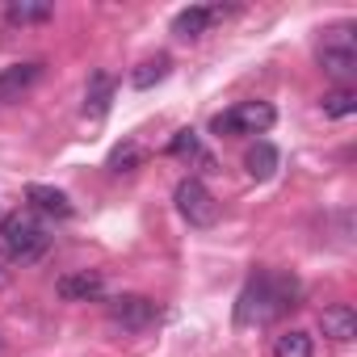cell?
I'll return each instance as SVG.
<instances>
[{"label": "cell", "mask_w": 357, "mask_h": 357, "mask_svg": "<svg viewBox=\"0 0 357 357\" xmlns=\"http://www.w3.org/2000/svg\"><path fill=\"white\" fill-rule=\"evenodd\" d=\"M26 198L34 202V211L51 215V219H72V202H68V194L55 190V185H30Z\"/></svg>", "instance_id": "obj_13"}, {"label": "cell", "mask_w": 357, "mask_h": 357, "mask_svg": "<svg viewBox=\"0 0 357 357\" xmlns=\"http://www.w3.org/2000/svg\"><path fill=\"white\" fill-rule=\"evenodd\" d=\"M319 68L340 84L349 89V80L357 76V38H353V26H332L324 30V43H319Z\"/></svg>", "instance_id": "obj_3"}, {"label": "cell", "mask_w": 357, "mask_h": 357, "mask_svg": "<svg viewBox=\"0 0 357 357\" xmlns=\"http://www.w3.org/2000/svg\"><path fill=\"white\" fill-rule=\"evenodd\" d=\"M5 17L13 26H38V22H51L55 17V5H34V0H9L5 5Z\"/></svg>", "instance_id": "obj_15"}, {"label": "cell", "mask_w": 357, "mask_h": 357, "mask_svg": "<svg viewBox=\"0 0 357 357\" xmlns=\"http://www.w3.org/2000/svg\"><path fill=\"white\" fill-rule=\"evenodd\" d=\"M324 114L328 118H353L357 114V93L353 89H332V93H324Z\"/></svg>", "instance_id": "obj_19"}, {"label": "cell", "mask_w": 357, "mask_h": 357, "mask_svg": "<svg viewBox=\"0 0 357 357\" xmlns=\"http://www.w3.org/2000/svg\"><path fill=\"white\" fill-rule=\"evenodd\" d=\"M273 122H278V109H273L269 101H240V105H231L227 114H219L211 126H215L219 135H265Z\"/></svg>", "instance_id": "obj_5"}, {"label": "cell", "mask_w": 357, "mask_h": 357, "mask_svg": "<svg viewBox=\"0 0 357 357\" xmlns=\"http://www.w3.org/2000/svg\"><path fill=\"white\" fill-rule=\"evenodd\" d=\"M101 290H105V282L97 269H76V273H63L55 282V294L63 303H93V298H101Z\"/></svg>", "instance_id": "obj_9"}, {"label": "cell", "mask_w": 357, "mask_h": 357, "mask_svg": "<svg viewBox=\"0 0 357 357\" xmlns=\"http://www.w3.org/2000/svg\"><path fill=\"white\" fill-rule=\"evenodd\" d=\"M114 76L109 72H93L89 76V89H84V114L89 118H105L109 114V105H114Z\"/></svg>", "instance_id": "obj_11"}, {"label": "cell", "mask_w": 357, "mask_h": 357, "mask_svg": "<svg viewBox=\"0 0 357 357\" xmlns=\"http://www.w3.org/2000/svg\"><path fill=\"white\" fill-rule=\"evenodd\" d=\"M231 9H223V5H194V9H181L172 17V34L176 38H185V43H194V38H202L215 22H223Z\"/></svg>", "instance_id": "obj_7"}, {"label": "cell", "mask_w": 357, "mask_h": 357, "mask_svg": "<svg viewBox=\"0 0 357 357\" xmlns=\"http://www.w3.org/2000/svg\"><path fill=\"white\" fill-rule=\"evenodd\" d=\"M168 72H172V59H168V55H155V59H143V63L130 72V84H135V89H151V84H160Z\"/></svg>", "instance_id": "obj_16"}, {"label": "cell", "mask_w": 357, "mask_h": 357, "mask_svg": "<svg viewBox=\"0 0 357 357\" xmlns=\"http://www.w3.org/2000/svg\"><path fill=\"white\" fill-rule=\"evenodd\" d=\"M172 202H176V211H181V219H185L190 227H215V223H219V198L198 181V176L176 181Z\"/></svg>", "instance_id": "obj_4"}, {"label": "cell", "mask_w": 357, "mask_h": 357, "mask_svg": "<svg viewBox=\"0 0 357 357\" xmlns=\"http://www.w3.org/2000/svg\"><path fill=\"white\" fill-rule=\"evenodd\" d=\"M311 336L307 332H298V328H290V332H282V336H273V357H311Z\"/></svg>", "instance_id": "obj_18"}, {"label": "cell", "mask_w": 357, "mask_h": 357, "mask_svg": "<svg viewBox=\"0 0 357 357\" xmlns=\"http://www.w3.org/2000/svg\"><path fill=\"white\" fill-rule=\"evenodd\" d=\"M168 155H190V160H198V164H202V172H215V160H211V151H202V143H198V130H194V126H185V130H176V135H172Z\"/></svg>", "instance_id": "obj_14"}, {"label": "cell", "mask_w": 357, "mask_h": 357, "mask_svg": "<svg viewBox=\"0 0 357 357\" xmlns=\"http://www.w3.org/2000/svg\"><path fill=\"white\" fill-rule=\"evenodd\" d=\"M5 282H9V273H5V269H0V286H5Z\"/></svg>", "instance_id": "obj_20"}, {"label": "cell", "mask_w": 357, "mask_h": 357, "mask_svg": "<svg viewBox=\"0 0 357 357\" xmlns=\"http://www.w3.org/2000/svg\"><path fill=\"white\" fill-rule=\"evenodd\" d=\"M0 248H5L13 261H22V265H34L38 257H47L51 231H47V223H43L38 215L13 211V215L0 219Z\"/></svg>", "instance_id": "obj_2"}, {"label": "cell", "mask_w": 357, "mask_h": 357, "mask_svg": "<svg viewBox=\"0 0 357 357\" xmlns=\"http://www.w3.org/2000/svg\"><path fill=\"white\" fill-rule=\"evenodd\" d=\"M298 294H303V286L294 273L257 269L236 298V324L240 328H265V324L282 319L290 307H298Z\"/></svg>", "instance_id": "obj_1"}, {"label": "cell", "mask_w": 357, "mask_h": 357, "mask_svg": "<svg viewBox=\"0 0 357 357\" xmlns=\"http://www.w3.org/2000/svg\"><path fill=\"white\" fill-rule=\"evenodd\" d=\"M278 164H282V151L269 139H257L248 147V155H244V168H248V176H257V181H269V176L278 172Z\"/></svg>", "instance_id": "obj_12"}, {"label": "cell", "mask_w": 357, "mask_h": 357, "mask_svg": "<svg viewBox=\"0 0 357 357\" xmlns=\"http://www.w3.org/2000/svg\"><path fill=\"white\" fill-rule=\"evenodd\" d=\"M319 332H324L328 340H336V344H349V340L357 336V311H353L349 303L324 307V311H319Z\"/></svg>", "instance_id": "obj_10"}, {"label": "cell", "mask_w": 357, "mask_h": 357, "mask_svg": "<svg viewBox=\"0 0 357 357\" xmlns=\"http://www.w3.org/2000/svg\"><path fill=\"white\" fill-rule=\"evenodd\" d=\"M109 324L122 328V332H147L160 324V303L147 298V294H118L109 307H105Z\"/></svg>", "instance_id": "obj_6"}, {"label": "cell", "mask_w": 357, "mask_h": 357, "mask_svg": "<svg viewBox=\"0 0 357 357\" xmlns=\"http://www.w3.org/2000/svg\"><path fill=\"white\" fill-rule=\"evenodd\" d=\"M38 80H43V63H38V59L5 68V72H0V105H13V101H22V97H26V93H30Z\"/></svg>", "instance_id": "obj_8"}, {"label": "cell", "mask_w": 357, "mask_h": 357, "mask_svg": "<svg viewBox=\"0 0 357 357\" xmlns=\"http://www.w3.org/2000/svg\"><path fill=\"white\" fill-rule=\"evenodd\" d=\"M147 160V151H143V143H135V139H126V143H118L114 151H109V172H135L139 164Z\"/></svg>", "instance_id": "obj_17"}]
</instances>
